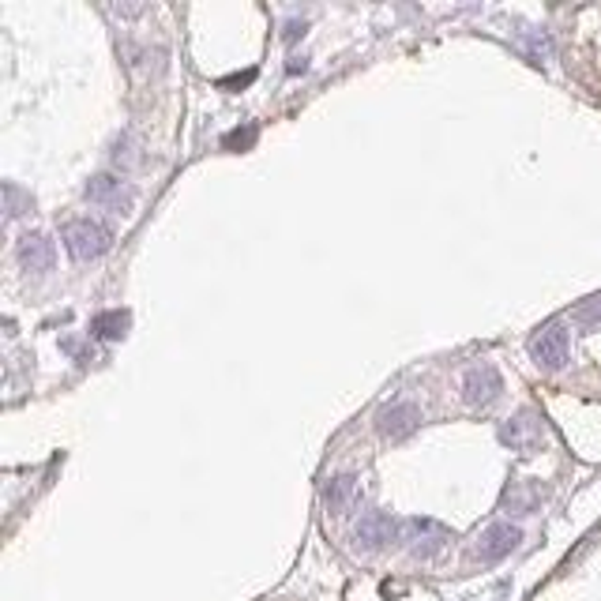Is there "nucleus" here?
Instances as JSON below:
<instances>
[{
  "instance_id": "nucleus-13",
  "label": "nucleus",
  "mask_w": 601,
  "mask_h": 601,
  "mask_svg": "<svg viewBox=\"0 0 601 601\" xmlns=\"http://www.w3.org/2000/svg\"><path fill=\"white\" fill-rule=\"evenodd\" d=\"M4 211L8 218H19L23 211H31V196H23L16 185H4Z\"/></svg>"
},
{
  "instance_id": "nucleus-16",
  "label": "nucleus",
  "mask_w": 601,
  "mask_h": 601,
  "mask_svg": "<svg viewBox=\"0 0 601 601\" xmlns=\"http://www.w3.org/2000/svg\"><path fill=\"white\" fill-rule=\"evenodd\" d=\"M256 79V72H245V76H230V79H222V87H245V83H252Z\"/></svg>"
},
{
  "instance_id": "nucleus-15",
  "label": "nucleus",
  "mask_w": 601,
  "mask_h": 601,
  "mask_svg": "<svg viewBox=\"0 0 601 601\" xmlns=\"http://www.w3.org/2000/svg\"><path fill=\"white\" fill-rule=\"evenodd\" d=\"M230 151H237V147H252L256 143V124H245V128H233L230 136L222 139Z\"/></svg>"
},
{
  "instance_id": "nucleus-6",
  "label": "nucleus",
  "mask_w": 601,
  "mask_h": 601,
  "mask_svg": "<svg viewBox=\"0 0 601 601\" xmlns=\"http://www.w3.org/2000/svg\"><path fill=\"white\" fill-rule=\"evenodd\" d=\"M504 391V380H500V372L493 365H474V369H466L463 376V395L470 406H489Z\"/></svg>"
},
{
  "instance_id": "nucleus-14",
  "label": "nucleus",
  "mask_w": 601,
  "mask_h": 601,
  "mask_svg": "<svg viewBox=\"0 0 601 601\" xmlns=\"http://www.w3.org/2000/svg\"><path fill=\"white\" fill-rule=\"evenodd\" d=\"M575 324L601 327V297H594V301H586V305H579V309H575Z\"/></svg>"
},
{
  "instance_id": "nucleus-11",
  "label": "nucleus",
  "mask_w": 601,
  "mask_h": 601,
  "mask_svg": "<svg viewBox=\"0 0 601 601\" xmlns=\"http://www.w3.org/2000/svg\"><path fill=\"white\" fill-rule=\"evenodd\" d=\"M357 496V478L354 474H339V478H331L324 485V504L327 511H346L350 508V500Z\"/></svg>"
},
{
  "instance_id": "nucleus-5",
  "label": "nucleus",
  "mask_w": 601,
  "mask_h": 601,
  "mask_svg": "<svg viewBox=\"0 0 601 601\" xmlns=\"http://www.w3.org/2000/svg\"><path fill=\"white\" fill-rule=\"evenodd\" d=\"M402 541L410 545L414 556H436L451 541V534L440 523H432V519H410L402 526Z\"/></svg>"
},
{
  "instance_id": "nucleus-1",
  "label": "nucleus",
  "mask_w": 601,
  "mask_h": 601,
  "mask_svg": "<svg viewBox=\"0 0 601 601\" xmlns=\"http://www.w3.org/2000/svg\"><path fill=\"white\" fill-rule=\"evenodd\" d=\"M109 245H113V237H109L106 226H98L91 218H79L72 222L68 230H64V248L72 252V260H98V256H106Z\"/></svg>"
},
{
  "instance_id": "nucleus-4",
  "label": "nucleus",
  "mask_w": 601,
  "mask_h": 601,
  "mask_svg": "<svg viewBox=\"0 0 601 601\" xmlns=\"http://www.w3.org/2000/svg\"><path fill=\"white\" fill-rule=\"evenodd\" d=\"M519 541H523V530L511 523H493L485 534H481L478 549H474V560L481 564H496V560H504L511 549H519Z\"/></svg>"
},
{
  "instance_id": "nucleus-12",
  "label": "nucleus",
  "mask_w": 601,
  "mask_h": 601,
  "mask_svg": "<svg viewBox=\"0 0 601 601\" xmlns=\"http://www.w3.org/2000/svg\"><path fill=\"white\" fill-rule=\"evenodd\" d=\"M128 324H132V316L121 312V309H113V312H98V316L91 320V331L98 335V339H124Z\"/></svg>"
},
{
  "instance_id": "nucleus-8",
  "label": "nucleus",
  "mask_w": 601,
  "mask_h": 601,
  "mask_svg": "<svg viewBox=\"0 0 601 601\" xmlns=\"http://www.w3.org/2000/svg\"><path fill=\"white\" fill-rule=\"evenodd\" d=\"M417 421H421V410H417L414 402H395V406L380 410V417H376V429L384 432L387 440H402L406 432L417 429Z\"/></svg>"
},
{
  "instance_id": "nucleus-9",
  "label": "nucleus",
  "mask_w": 601,
  "mask_h": 601,
  "mask_svg": "<svg viewBox=\"0 0 601 601\" xmlns=\"http://www.w3.org/2000/svg\"><path fill=\"white\" fill-rule=\"evenodd\" d=\"M57 260V252H53V241H49L46 233H27L23 241H19V263L27 267V271H49Z\"/></svg>"
},
{
  "instance_id": "nucleus-7",
  "label": "nucleus",
  "mask_w": 601,
  "mask_h": 601,
  "mask_svg": "<svg viewBox=\"0 0 601 601\" xmlns=\"http://www.w3.org/2000/svg\"><path fill=\"white\" fill-rule=\"evenodd\" d=\"M354 538L361 549H384V545H391V541L399 538V523L387 511H369V515H361Z\"/></svg>"
},
{
  "instance_id": "nucleus-2",
  "label": "nucleus",
  "mask_w": 601,
  "mask_h": 601,
  "mask_svg": "<svg viewBox=\"0 0 601 601\" xmlns=\"http://www.w3.org/2000/svg\"><path fill=\"white\" fill-rule=\"evenodd\" d=\"M530 357L538 361L545 372H560L564 365L571 361V339L568 331H564V324H545L530 339Z\"/></svg>"
},
{
  "instance_id": "nucleus-10",
  "label": "nucleus",
  "mask_w": 601,
  "mask_h": 601,
  "mask_svg": "<svg viewBox=\"0 0 601 601\" xmlns=\"http://www.w3.org/2000/svg\"><path fill=\"white\" fill-rule=\"evenodd\" d=\"M500 440L504 444H511L515 451H530V447L541 444V421L538 414H519L511 425H504L500 429Z\"/></svg>"
},
{
  "instance_id": "nucleus-3",
  "label": "nucleus",
  "mask_w": 601,
  "mask_h": 601,
  "mask_svg": "<svg viewBox=\"0 0 601 601\" xmlns=\"http://www.w3.org/2000/svg\"><path fill=\"white\" fill-rule=\"evenodd\" d=\"M87 200L98 203V207H106V211L128 215V211H132V203H136V196H132V188L124 185V181L109 177V173H98V177L87 181Z\"/></svg>"
}]
</instances>
